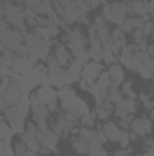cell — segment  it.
I'll return each instance as SVG.
<instances>
[{
  "label": "cell",
  "instance_id": "obj_8",
  "mask_svg": "<svg viewBox=\"0 0 154 156\" xmlns=\"http://www.w3.org/2000/svg\"><path fill=\"white\" fill-rule=\"evenodd\" d=\"M53 55H54V58L58 60V64H60L62 69H67V67L71 66V62L75 60L71 49H69L65 44H54V47H53Z\"/></svg>",
  "mask_w": 154,
  "mask_h": 156
},
{
  "label": "cell",
  "instance_id": "obj_12",
  "mask_svg": "<svg viewBox=\"0 0 154 156\" xmlns=\"http://www.w3.org/2000/svg\"><path fill=\"white\" fill-rule=\"evenodd\" d=\"M102 131L105 133V136H107V140L109 142H114V144H118V140H120V136H121V127L116 123V122H103L102 123Z\"/></svg>",
  "mask_w": 154,
  "mask_h": 156
},
{
  "label": "cell",
  "instance_id": "obj_9",
  "mask_svg": "<svg viewBox=\"0 0 154 156\" xmlns=\"http://www.w3.org/2000/svg\"><path fill=\"white\" fill-rule=\"evenodd\" d=\"M136 113V100L134 98H123L118 105L114 107V116L116 118H125L131 120ZM132 122V120H131Z\"/></svg>",
  "mask_w": 154,
  "mask_h": 156
},
{
  "label": "cell",
  "instance_id": "obj_24",
  "mask_svg": "<svg viewBox=\"0 0 154 156\" xmlns=\"http://www.w3.org/2000/svg\"><path fill=\"white\" fill-rule=\"evenodd\" d=\"M131 133L129 131H121V136H120V140H118V144L121 145V147H127L129 144H131Z\"/></svg>",
  "mask_w": 154,
  "mask_h": 156
},
{
  "label": "cell",
  "instance_id": "obj_16",
  "mask_svg": "<svg viewBox=\"0 0 154 156\" xmlns=\"http://www.w3.org/2000/svg\"><path fill=\"white\" fill-rule=\"evenodd\" d=\"M71 147H73V151L75 153H78V154H85V156H89V142H85L83 138H80V136H73L71 138Z\"/></svg>",
  "mask_w": 154,
  "mask_h": 156
},
{
  "label": "cell",
  "instance_id": "obj_30",
  "mask_svg": "<svg viewBox=\"0 0 154 156\" xmlns=\"http://www.w3.org/2000/svg\"><path fill=\"white\" fill-rule=\"evenodd\" d=\"M151 40H152V42H154V33H152V35H151Z\"/></svg>",
  "mask_w": 154,
  "mask_h": 156
},
{
  "label": "cell",
  "instance_id": "obj_17",
  "mask_svg": "<svg viewBox=\"0 0 154 156\" xmlns=\"http://www.w3.org/2000/svg\"><path fill=\"white\" fill-rule=\"evenodd\" d=\"M123 98H125V96H123V93H121V87L113 83V85L109 87V91H107V102H111V104L118 105Z\"/></svg>",
  "mask_w": 154,
  "mask_h": 156
},
{
  "label": "cell",
  "instance_id": "obj_10",
  "mask_svg": "<svg viewBox=\"0 0 154 156\" xmlns=\"http://www.w3.org/2000/svg\"><path fill=\"white\" fill-rule=\"evenodd\" d=\"M93 27H94V31H96L98 38L102 40V44H103V45L111 44V29H109V22H107L102 15H98V16L94 18Z\"/></svg>",
  "mask_w": 154,
  "mask_h": 156
},
{
  "label": "cell",
  "instance_id": "obj_11",
  "mask_svg": "<svg viewBox=\"0 0 154 156\" xmlns=\"http://www.w3.org/2000/svg\"><path fill=\"white\" fill-rule=\"evenodd\" d=\"M35 66H37V64H35L29 56H16L15 62H13V66H11V69H13L15 73H18V75L26 76V75H29V73L35 69Z\"/></svg>",
  "mask_w": 154,
  "mask_h": 156
},
{
  "label": "cell",
  "instance_id": "obj_21",
  "mask_svg": "<svg viewBox=\"0 0 154 156\" xmlns=\"http://www.w3.org/2000/svg\"><path fill=\"white\" fill-rule=\"evenodd\" d=\"M96 113H89V115H85V116L80 120V125L82 127H89V129H94V125H96Z\"/></svg>",
  "mask_w": 154,
  "mask_h": 156
},
{
  "label": "cell",
  "instance_id": "obj_29",
  "mask_svg": "<svg viewBox=\"0 0 154 156\" xmlns=\"http://www.w3.org/2000/svg\"><path fill=\"white\" fill-rule=\"evenodd\" d=\"M87 4H89V7H96L98 4H102V0H85Z\"/></svg>",
  "mask_w": 154,
  "mask_h": 156
},
{
  "label": "cell",
  "instance_id": "obj_7",
  "mask_svg": "<svg viewBox=\"0 0 154 156\" xmlns=\"http://www.w3.org/2000/svg\"><path fill=\"white\" fill-rule=\"evenodd\" d=\"M103 71H102V64L96 62V60H89L87 64H83V69H82V80H85L89 85L96 83V80L100 78Z\"/></svg>",
  "mask_w": 154,
  "mask_h": 156
},
{
  "label": "cell",
  "instance_id": "obj_6",
  "mask_svg": "<svg viewBox=\"0 0 154 156\" xmlns=\"http://www.w3.org/2000/svg\"><path fill=\"white\" fill-rule=\"evenodd\" d=\"M154 129V123L149 116H140L134 118L131 122V133L136 136H149Z\"/></svg>",
  "mask_w": 154,
  "mask_h": 156
},
{
  "label": "cell",
  "instance_id": "obj_26",
  "mask_svg": "<svg viewBox=\"0 0 154 156\" xmlns=\"http://www.w3.org/2000/svg\"><path fill=\"white\" fill-rule=\"evenodd\" d=\"M42 0H24V5L26 7H31V9H38Z\"/></svg>",
  "mask_w": 154,
  "mask_h": 156
},
{
  "label": "cell",
  "instance_id": "obj_20",
  "mask_svg": "<svg viewBox=\"0 0 154 156\" xmlns=\"http://www.w3.org/2000/svg\"><path fill=\"white\" fill-rule=\"evenodd\" d=\"M0 129H2V140H5V142H11V136L15 134V131L11 129V125L7 123V120H5V118L0 122Z\"/></svg>",
  "mask_w": 154,
  "mask_h": 156
},
{
  "label": "cell",
  "instance_id": "obj_31",
  "mask_svg": "<svg viewBox=\"0 0 154 156\" xmlns=\"http://www.w3.org/2000/svg\"><path fill=\"white\" fill-rule=\"evenodd\" d=\"M152 138H154V136H152Z\"/></svg>",
  "mask_w": 154,
  "mask_h": 156
},
{
  "label": "cell",
  "instance_id": "obj_19",
  "mask_svg": "<svg viewBox=\"0 0 154 156\" xmlns=\"http://www.w3.org/2000/svg\"><path fill=\"white\" fill-rule=\"evenodd\" d=\"M89 145H91V147H89V156H107L105 149H103V144L100 142L98 136H96V140L91 142Z\"/></svg>",
  "mask_w": 154,
  "mask_h": 156
},
{
  "label": "cell",
  "instance_id": "obj_27",
  "mask_svg": "<svg viewBox=\"0 0 154 156\" xmlns=\"http://www.w3.org/2000/svg\"><path fill=\"white\" fill-rule=\"evenodd\" d=\"M140 156H154V145H147V147H143V153Z\"/></svg>",
  "mask_w": 154,
  "mask_h": 156
},
{
  "label": "cell",
  "instance_id": "obj_15",
  "mask_svg": "<svg viewBox=\"0 0 154 156\" xmlns=\"http://www.w3.org/2000/svg\"><path fill=\"white\" fill-rule=\"evenodd\" d=\"M114 107H116L114 104H111V102H107V100H105L103 104H100V105L96 107V111H94V113H96V116L100 118L102 122H107L109 118L114 115Z\"/></svg>",
  "mask_w": 154,
  "mask_h": 156
},
{
  "label": "cell",
  "instance_id": "obj_28",
  "mask_svg": "<svg viewBox=\"0 0 154 156\" xmlns=\"http://www.w3.org/2000/svg\"><path fill=\"white\" fill-rule=\"evenodd\" d=\"M113 156H131V153L127 151V147H121V149H118L113 153Z\"/></svg>",
  "mask_w": 154,
  "mask_h": 156
},
{
  "label": "cell",
  "instance_id": "obj_13",
  "mask_svg": "<svg viewBox=\"0 0 154 156\" xmlns=\"http://www.w3.org/2000/svg\"><path fill=\"white\" fill-rule=\"evenodd\" d=\"M109 76L113 80V83L114 85H121L123 82H125V67L121 66V64H111V67H109Z\"/></svg>",
  "mask_w": 154,
  "mask_h": 156
},
{
  "label": "cell",
  "instance_id": "obj_5",
  "mask_svg": "<svg viewBox=\"0 0 154 156\" xmlns=\"http://www.w3.org/2000/svg\"><path fill=\"white\" fill-rule=\"evenodd\" d=\"M38 140H40V144H42V147L47 149L51 154H56L58 153V140H60V136H56L51 131V127L38 129Z\"/></svg>",
  "mask_w": 154,
  "mask_h": 156
},
{
  "label": "cell",
  "instance_id": "obj_25",
  "mask_svg": "<svg viewBox=\"0 0 154 156\" xmlns=\"http://www.w3.org/2000/svg\"><path fill=\"white\" fill-rule=\"evenodd\" d=\"M118 27H120V29H121V31H123L125 35H127V33H131V35H132V31H134V27H132V20H131V16H129V18H127V20H125V22H123L121 26H118Z\"/></svg>",
  "mask_w": 154,
  "mask_h": 156
},
{
  "label": "cell",
  "instance_id": "obj_2",
  "mask_svg": "<svg viewBox=\"0 0 154 156\" xmlns=\"http://www.w3.org/2000/svg\"><path fill=\"white\" fill-rule=\"evenodd\" d=\"M64 40H65V45L75 51V49H87L89 47V37L83 35L82 29L78 27H67L65 33H64Z\"/></svg>",
  "mask_w": 154,
  "mask_h": 156
},
{
  "label": "cell",
  "instance_id": "obj_4",
  "mask_svg": "<svg viewBox=\"0 0 154 156\" xmlns=\"http://www.w3.org/2000/svg\"><path fill=\"white\" fill-rule=\"evenodd\" d=\"M109 7H111V20H109V22L116 24V27L121 26V24L131 16V5L125 4V2H118V0H114V2L109 4Z\"/></svg>",
  "mask_w": 154,
  "mask_h": 156
},
{
  "label": "cell",
  "instance_id": "obj_18",
  "mask_svg": "<svg viewBox=\"0 0 154 156\" xmlns=\"http://www.w3.org/2000/svg\"><path fill=\"white\" fill-rule=\"evenodd\" d=\"M111 42L114 44L118 49H123L127 44H125V33L120 29V27H116V29H113L111 31Z\"/></svg>",
  "mask_w": 154,
  "mask_h": 156
},
{
  "label": "cell",
  "instance_id": "obj_22",
  "mask_svg": "<svg viewBox=\"0 0 154 156\" xmlns=\"http://www.w3.org/2000/svg\"><path fill=\"white\" fill-rule=\"evenodd\" d=\"M121 93H123V96L125 98H134V89H132V82H129V80H125L121 85Z\"/></svg>",
  "mask_w": 154,
  "mask_h": 156
},
{
  "label": "cell",
  "instance_id": "obj_23",
  "mask_svg": "<svg viewBox=\"0 0 154 156\" xmlns=\"http://www.w3.org/2000/svg\"><path fill=\"white\" fill-rule=\"evenodd\" d=\"M140 102L145 105V109H149V111H151V109H154V102L151 100V96H149V94L142 93V94H140Z\"/></svg>",
  "mask_w": 154,
  "mask_h": 156
},
{
  "label": "cell",
  "instance_id": "obj_3",
  "mask_svg": "<svg viewBox=\"0 0 154 156\" xmlns=\"http://www.w3.org/2000/svg\"><path fill=\"white\" fill-rule=\"evenodd\" d=\"M37 96H38V100L44 105H47L51 109V113L56 111L60 98H58V91H54L51 85H42V87H38L37 89Z\"/></svg>",
  "mask_w": 154,
  "mask_h": 156
},
{
  "label": "cell",
  "instance_id": "obj_14",
  "mask_svg": "<svg viewBox=\"0 0 154 156\" xmlns=\"http://www.w3.org/2000/svg\"><path fill=\"white\" fill-rule=\"evenodd\" d=\"M131 16H140V18H145V20H149V7H147V4L145 2H140V0H132L131 4Z\"/></svg>",
  "mask_w": 154,
  "mask_h": 156
},
{
  "label": "cell",
  "instance_id": "obj_1",
  "mask_svg": "<svg viewBox=\"0 0 154 156\" xmlns=\"http://www.w3.org/2000/svg\"><path fill=\"white\" fill-rule=\"evenodd\" d=\"M2 20L7 22L11 27L22 29V31L27 24L24 16V7L15 2H7V0H2Z\"/></svg>",
  "mask_w": 154,
  "mask_h": 156
}]
</instances>
